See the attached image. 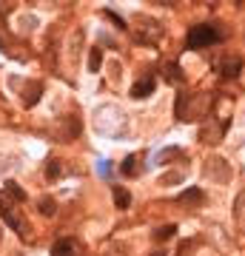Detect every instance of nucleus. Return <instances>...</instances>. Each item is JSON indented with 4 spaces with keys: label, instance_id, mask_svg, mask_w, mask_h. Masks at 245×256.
<instances>
[{
    "label": "nucleus",
    "instance_id": "1",
    "mask_svg": "<svg viewBox=\"0 0 245 256\" xmlns=\"http://www.w3.org/2000/svg\"><path fill=\"white\" fill-rule=\"evenodd\" d=\"M217 40H219V32L214 26H208V23H200V26L188 28V37H185L188 48H205L211 43H217Z\"/></svg>",
    "mask_w": 245,
    "mask_h": 256
},
{
    "label": "nucleus",
    "instance_id": "2",
    "mask_svg": "<svg viewBox=\"0 0 245 256\" xmlns=\"http://www.w3.org/2000/svg\"><path fill=\"white\" fill-rule=\"evenodd\" d=\"M0 216H3V222H6V225H12V228L18 230L20 236L26 239V234H29V225H23V222H20L18 216H15V210L9 208V202H6V196H3V191H0Z\"/></svg>",
    "mask_w": 245,
    "mask_h": 256
},
{
    "label": "nucleus",
    "instance_id": "3",
    "mask_svg": "<svg viewBox=\"0 0 245 256\" xmlns=\"http://www.w3.org/2000/svg\"><path fill=\"white\" fill-rule=\"evenodd\" d=\"M239 68H242V60H239V57H225V60L219 63V74H222V77H236Z\"/></svg>",
    "mask_w": 245,
    "mask_h": 256
},
{
    "label": "nucleus",
    "instance_id": "4",
    "mask_svg": "<svg viewBox=\"0 0 245 256\" xmlns=\"http://www.w3.org/2000/svg\"><path fill=\"white\" fill-rule=\"evenodd\" d=\"M151 92H154V80H151V77H145V80L131 86V97H134V100H143V97H148Z\"/></svg>",
    "mask_w": 245,
    "mask_h": 256
},
{
    "label": "nucleus",
    "instance_id": "5",
    "mask_svg": "<svg viewBox=\"0 0 245 256\" xmlns=\"http://www.w3.org/2000/svg\"><path fill=\"white\" fill-rule=\"evenodd\" d=\"M3 191L9 194L12 200H18V202L26 200V191H23V188H20V185L15 182V180H6V182H3Z\"/></svg>",
    "mask_w": 245,
    "mask_h": 256
},
{
    "label": "nucleus",
    "instance_id": "6",
    "mask_svg": "<svg viewBox=\"0 0 245 256\" xmlns=\"http://www.w3.org/2000/svg\"><path fill=\"white\" fill-rule=\"evenodd\" d=\"M180 202L182 205H197V202H202V191L200 188H188V191L180 194Z\"/></svg>",
    "mask_w": 245,
    "mask_h": 256
},
{
    "label": "nucleus",
    "instance_id": "7",
    "mask_svg": "<svg viewBox=\"0 0 245 256\" xmlns=\"http://www.w3.org/2000/svg\"><path fill=\"white\" fill-rule=\"evenodd\" d=\"M52 256H74V242L72 239H60L52 250Z\"/></svg>",
    "mask_w": 245,
    "mask_h": 256
},
{
    "label": "nucleus",
    "instance_id": "8",
    "mask_svg": "<svg viewBox=\"0 0 245 256\" xmlns=\"http://www.w3.org/2000/svg\"><path fill=\"white\" fill-rule=\"evenodd\" d=\"M37 208H40V214H43V216H55V214H57V202L49 200V196H43V200L37 202Z\"/></svg>",
    "mask_w": 245,
    "mask_h": 256
},
{
    "label": "nucleus",
    "instance_id": "9",
    "mask_svg": "<svg viewBox=\"0 0 245 256\" xmlns=\"http://www.w3.org/2000/svg\"><path fill=\"white\" fill-rule=\"evenodd\" d=\"M174 234H177V228H174V225H165V228H157L154 230V239H157V242H168Z\"/></svg>",
    "mask_w": 245,
    "mask_h": 256
},
{
    "label": "nucleus",
    "instance_id": "10",
    "mask_svg": "<svg viewBox=\"0 0 245 256\" xmlns=\"http://www.w3.org/2000/svg\"><path fill=\"white\" fill-rule=\"evenodd\" d=\"M100 66H103V52H100V48H91V52H89V68H91V72H97Z\"/></svg>",
    "mask_w": 245,
    "mask_h": 256
},
{
    "label": "nucleus",
    "instance_id": "11",
    "mask_svg": "<svg viewBox=\"0 0 245 256\" xmlns=\"http://www.w3.org/2000/svg\"><path fill=\"white\" fill-rule=\"evenodd\" d=\"M114 202H117L120 208H128L131 205V196H128L126 188H114Z\"/></svg>",
    "mask_w": 245,
    "mask_h": 256
},
{
    "label": "nucleus",
    "instance_id": "12",
    "mask_svg": "<svg viewBox=\"0 0 245 256\" xmlns=\"http://www.w3.org/2000/svg\"><path fill=\"white\" fill-rule=\"evenodd\" d=\"M46 176H52V180H55V176H60V165L49 162V165H46Z\"/></svg>",
    "mask_w": 245,
    "mask_h": 256
},
{
    "label": "nucleus",
    "instance_id": "13",
    "mask_svg": "<svg viewBox=\"0 0 245 256\" xmlns=\"http://www.w3.org/2000/svg\"><path fill=\"white\" fill-rule=\"evenodd\" d=\"M123 174H128V176L134 174V156H128L126 162H123Z\"/></svg>",
    "mask_w": 245,
    "mask_h": 256
},
{
    "label": "nucleus",
    "instance_id": "14",
    "mask_svg": "<svg viewBox=\"0 0 245 256\" xmlns=\"http://www.w3.org/2000/svg\"><path fill=\"white\" fill-rule=\"evenodd\" d=\"M154 256H165V254H154Z\"/></svg>",
    "mask_w": 245,
    "mask_h": 256
}]
</instances>
